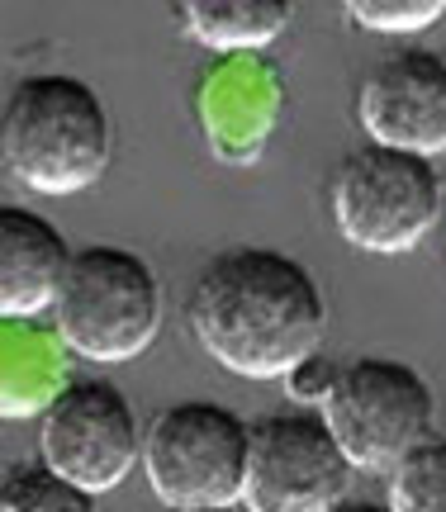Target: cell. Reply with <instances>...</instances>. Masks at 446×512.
I'll return each instance as SVG.
<instances>
[{
    "label": "cell",
    "mask_w": 446,
    "mask_h": 512,
    "mask_svg": "<svg viewBox=\"0 0 446 512\" xmlns=\"http://www.w3.org/2000/svg\"><path fill=\"white\" fill-rule=\"evenodd\" d=\"M200 105L214 152L228 162H257L280 114V76L257 57H233L219 76L205 81Z\"/></svg>",
    "instance_id": "8fae6325"
},
{
    "label": "cell",
    "mask_w": 446,
    "mask_h": 512,
    "mask_svg": "<svg viewBox=\"0 0 446 512\" xmlns=\"http://www.w3.org/2000/svg\"><path fill=\"white\" fill-rule=\"evenodd\" d=\"M252 427L214 399L162 408L143 432V475L171 512L238 508L247 489Z\"/></svg>",
    "instance_id": "277c9868"
},
{
    "label": "cell",
    "mask_w": 446,
    "mask_h": 512,
    "mask_svg": "<svg viewBox=\"0 0 446 512\" xmlns=\"http://www.w3.org/2000/svg\"><path fill=\"white\" fill-rule=\"evenodd\" d=\"M446 204V181L428 157L356 147L333 176L337 233L371 256H404L428 238Z\"/></svg>",
    "instance_id": "5b68a950"
},
{
    "label": "cell",
    "mask_w": 446,
    "mask_h": 512,
    "mask_svg": "<svg viewBox=\"0 0 446 512\" xmlns=\"http://www.w3.org/2000/svg\"><path fill=\"white\" fill-rule=\"evenodd\" d=\"M186 323L223 370L242 380H290L318 356L328 299L299 256L276 247H228L195 280Z\"/></svg>",
    "instance_id": "6da1fadb"
},
{
    "label": "cell",
    "mask_w": 446,
    "mask_h": 512,
    "mask_svg": "<svg viewBox=\"0 0 446 512\" xmlns=\"http://www.w3.org/2000/svg\"><path fill=\"white\" fill-rule=\"evenodd\" d=\"M162 309H167L162 280L148 256L133 247L95 242L76 252L67 271V285L57 299V337L86 361L119 366L152 347V337L162 328Z\"/></svg>",
    "instance_id": "3957f363"
},
{
    "label": "cell",
    "mask_w": 446,
    "mask_h": 512,
    "mask_svg": "<svg viewBox=\"0 0 446 512\" xmlns=\"http://www.w3.org/2000/svg\"><path fill=\"white\" fill-rule=\"evenodd\" d=\"M352 460L337 446L318 408L271 413L252 427L247 456V512H333L347 503Z\"/></svg>",
    "instance_id": "52a82bcc"
},
{
    "label": "cell",
    "mask_w": 446,
    "mask_h": 512,
    "mask_svg": "<svg viewBox=\"0 0 446 512\" xmlns=\"http://www.w3.org/2000/svg\"><path fill=\"white\" fill-rule=\"evenodd\" d=\"M38 451L53 475L72 479L95 498L110 494L143 460L133 403L110 380H72L43 413Z\"/></svg>",
    "instance_id": "ba28073f"
},
{
    "label": "cell",
    "mask_w": 446,
    "mask_h": 512,
    "mask_svg": "<svg viewBox=\"0 0 446 512\" xmlns=\"http://www.w3.org/2000/svg\"><path fill=\"white\" fill-rule=\"evenodd\" d=\"M295 19L290 0H190L181 5V24L195 43L214 53H257L271 48Z\"/></svg>",
    "instance_id": "7c38bea8"
},
{
    "label": "cell",
    "mask_w": 446,
    "mask_h": 512,
    "mask_svg": "<svg viewBox=\"0 0 446 512\" xmlns=\"http://www.w3.org/2000/svg\"><path fill=\"white\" fill-rule=\"evenodd\" d=\"M347 19L375 34H418L446 19V0H352Z\"/></svg>",
    "instance_id": "9a60e30c"
},
{
    "label": "cell",
    "mask_w": 446,
    "mask_h": 512,
    "mask_svg": "<svg viewBox=\"0 0 446 512\" xmlns=\"http://www.w3.org/2000/svg\"><path fill=\"white\" fill-rule=\"evenodd\" d=\"M356 119L366 138L413 157H442L446 152V57L428 48L380 57L361 91H356Z\"/></svg>",
    "instance_id": "9c48e42d"
},
{
    "label": "cell",
    "mask_w": 446,
    "mask_h": 512,
    "mask_svg": "<svg viewBox=\"0 0 446 512\" xmlns=\"http://www.w3.org/2000/svg\"><path fill=\"white\" fill-rule=\"evenodd\" d=\"M200 512H247V508H200Z\"/></svg>",
    "instance_id": "ac0fdd59"
},
{
    "label": "cell",
    "mask_w": 446,
    "mask_h": 512,
    "mask_svg": "<svg viewBox=\"0 0 446 512\" xmlns=\"http://www.w3.org/2000/svg\"><path fill=\"white\" fill-rule=\"evenodd\" d=\"M0 152L5 171L34 195H76L110 166V110L91 81L72 72H34L5 95Z\"/></svg>",
    "instance_id": "7a4b0ae2"
},
{
    "label": "cell",
    "mask_w": 446,
    "mask_h": 512,
    "mask_svg": "<svg viewBox=\"0 0 446 512\" xmlns=\"http://www.w3.org/2000/svg\"><path fill=\"white\" fill-rule=\"evenodd\" d=\"M0 512H100V503L81 484L53 475L48 465H24L5 475Z\"/></svg>",
    "instance_id": "5bb4252c"
},
{
    "label": "cell",
    "mask_w": 446,
    "mask_h": 512,
    "mask_svg": "<svg viewBox=\"0 0 446 512\" xmlns=\"http://www.w3.org/2000/svg\"><path fill=\"white\" fill-rule=\"evenodd\" d=\"M337 370L342 366L323 361V356H309V361H304L285 384H290V394H295L299 408H323V399L333 394V384H337Z\"/></svg>",
    "instance_id": "2e32d148"
},
{
    "label": "cell",
    "mask_w": 446,
    "mask_h": 512,
    "mask_svg": "<svg viewBox=\"0 0 446 512\" xmlns=\"http://www.w3.org/2000/svg\"><path fill=\"white\" fill-rule=\"evenodd\" d=\"M394 512H446V437L423 441L390 470Z\"/></svg>",
    "instance_id": "4fadbf2b"
},
{
    "label": "cell",
    "mask_w": 446,
    "mask_h": 512,
    "mask_svg": "<svg viewBox=\"0 0 446 512\" xmlns=\"http://www.w3.org/2000/svg\"><path fill=\"white\" fill-rule=\"evenodd\" d=\"M333 512H394L390 503H361V498H347V503H337Z\"/></svg>",
    "instance_id": "e0dca14e"
},
{
    "label": "cell",
    "mask_w": 446,
    "mask_h": 512,
    "mask_svg": "<svg viewBox=\"0 0 446 512\" xmlns=\"http://www.w3.org/2000/svg\"><path fill=\"white\" fill-rule=\"evenodd\" d=\"M72 261L76 252L67 247L57 223L24 204H5L0 209V313L5 323H24L43 309H57Z\"/></svg>",
    "instance_id": "30bf717a"
},
{
    "label": "cell",
    "mask_w": 446,
    "mask_h": 512,
    "mask_svg": "<svg viewBox=\"0 0 446 512\" xmlns=\"http://www.w3.org/2000/svg\"><path fill=\"white\" fill-rule=\"evenodd\" d=\"M323 422L352 470H394L399 460L432 441L437 394L413 366L394 356H361L337 370L333 394L323 399Z\"/></svg>",
    "instance_id": "8992f818"
}]
</instances>
